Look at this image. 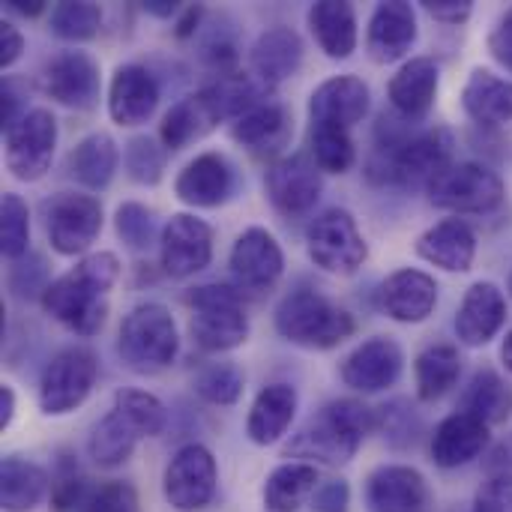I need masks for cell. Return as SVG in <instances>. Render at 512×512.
<instances>
[{"label":"cell","mask_w":512,"mask_h":512,"mask_svg":"<svg viewBox=\"0 0 512 512\" xmlns=\"http://www.w3.org/2000/svg\"><path fill=\"white\" fill-rule=\"evenodd\" d=\"M426 6V12L432 15V18H438V21H447V24H459V21H465L468 15H471V0H429V3H423Z\"/></svg>","instance_id":"obj_52"},{"label":"cell","mask_w":512,"mask_h":512,"mask_svg":"<svg viewBox=\"0 0 512 512\" xmlns=\"http://www.w3.org/2000/svg\"><path fill=\"white\" fill-rule=\"evenodd\" d=\"M120 276V261L111 252H96L78 261L69 273L45 285L42 306L63 327L78 336H93L102 330L108 315V291Z\"/></svg>","instance_id":"obj_1"},{"label":"cell","mask_w":512,"mask_h":512,"mask_svg":"<svg viewBox=\"0 0 512 512\" xmlns=\"http://www.w3.org/2000/svg\"><path fill=\"white\" fill-rule=\"evenodd\" d=\"M378 426L372 408L357 399H339L321 408L318 417L300 432L294 453L306 459H321L327 465H345L360 450L363 438Z\"/></svg>","instance_id":"obj_2"},{"label":"cell","mask_w":512,"mask_h":512,"mask_svg":"<svg viewBox=\"0 0 512 512\" xmlns=\"http://www.w3.org/2000/svg\"><path fill=\"white\" fill-rule=\"evenodd\" d=\"M489 444V426L465 411L447 417L432 438V459L438 468H462L474 462Z\"/></svg>","instance_id":"obj_26"},{"label":"cell","mask_w":512,"mask_h":512,"mask_svg":"<svg viewBox=\"0 0 512 512\" xmlns=\"http://www.w3.org/2000/svg\"><path fill=\"white\" fill-rule=\"evenodd\" d=\"M150 231H153V216L147 207L129 201L117 210V234L132 249H144L150 243Z\"/></svg>","instance_id":"obj_48"},{"label":"cell","mask_w":512,"mask_h":512,"mask_svg":"<svg viewBox=\"0 0 512 512\" xmlns=\"http://www.w3.org/2000/svg\"><path fill=\"white\" fill-rule=\"evenodd\" d=\"M96 384V360L84 348L60 351L39 378V405L45 414H69L90 396Z\"/></svg>","instance_id":"obj_9"},{"label":"cell","mask_w":512,"mask_h":512,"mask_svg":"<svg viewBox=\"0 0 512 512\" xmlns=\"http://www.w3.org/2000/svg\"><path fill=\"white\" fill-rule=\"evenodd\" d=\"M144 9L150 15H159V18H171L180 6L177 3H168V0H150V3H144Z\"/></svg>","instance_id":"obj_55"},{"label":"cell","mask_w":512,"mask_h":512,"mask_svg":"<svg viewBox=\"0 0 512 512\" xmlns=\"http://www.w3.org/2000/svg\"><path fill=\"white\" fill-rule=\"evenodd\" d=\"M234 189V171L225 156L201 153L177 177L174 192L192 207H219Z\"/></svg>","instance_id":"obj_23"},{"label":"cell","mask_w":512,"mask_h":512,"mask_svg":"<svg viewBox=\"0 0 512 512\" xmlns=\"http://www.w3.org/2000/svg\"><path fill=\"white\" fill-rule=\"evenodd\" d=\"M435 96H438V63L432 57L408 60L390 81V102L405 120L426 117Z\"/></svg>","instance_id":"obj_28"},{"label":"cell","mask_w":512,"mask_h":512,"mask_svg":"<svg viewBox=\"0 0 512 512\" xmlns=\"http://www.w3.org/2000/svg\"><path fill=\"white\" fill-rule=\"evenodd\" d=\"M276 330L291 345L309 351H327L342 345L354 333V318L321 297L318 291L300 288L288 294L276 309Z\"/></svg>","instance_id":"obj_3"},{"label":"cell","mask_w":512,"mask_h":512,"mask_svg":"<svg viewBox=\"0 0 512 512\" xmlns=\"http://www.w3.org/2000/svg\"><path fill=\"white\" fill-rule=\"evenodd\" d=\"M387 156V180L417 189V186H432L450 165H453V135L444 126L426 129L420 135L402 138L390 144Z\"/></svg>","instance_id":"obj_6"},{"label":"cell","mask_w":512,"mask_h":512,"mask_svg":"<svg viewBox=\"0 0 512 512\" xmlns=\"http://www.w3.org/2000/svg\"><path fill=\"white\" fill-rule=\"evenodd\" d=\"M267 195L282 213H306L321 195V168L306 153H291L267 171Z\"/></svg>","instance_id":"obj_17"},{"label":"cell","mask_w":512,"mask_h":512,"mask_svg":"<svg viewBox=\"0 0 512 512\" xmlns=\"http://www.w3.org/2000/svg\"><path fill=\"white\" fill-rule=\"evenodd\" d=\"M309 144H312V159L318 162L321 171L345 174L354 165V141L345 126L312 123Z\"/></svg>","instance_id":"obj_40"},{"label":"cell","mask_w":512,"mask_h":512,"mask_svg":"<svg viewBox=\"0 0 512 512\" xmlns=\"http://www.w3.org/2000/svg\"><path fill=\"white\" fill-rule=\"evenodd\" d=\"M384 312L402 324L426 321L438 306V285L423 270H399L381 288Z\"/></svg>","instance_id":"obj_24"},{"label":"cell","mask_w":512,"mask_h":512,"mask_svg":"<svg viewBox=\"0 0 512 512\" xmlns=\"http://www.w3.org/2000/svg\"><path fill=\"white\" fill-rule=\"evenodd\" d=\"M312 501H315L318 512H348L351 495H348V486L342 480H327L315 489Z\"/></svg>","instance_id":"obj_51"},{"label":"cell","mask_w":512,"mask_h":512,"mask_svg":"<svg viewBox=\"0 0 512 512\" xmlns=\"http://www.w3.org/2000/svg\"><path fill=\"white\" fill-rule=\"evenodd\" d=\"M222 120L219 108H216V99L210 96V90H198L192 96H186L183 102H177L165 120H162V129H159V138L168 150H183L189 147L192 141L204 138L207 132L216 129V123Z\"/></svg>","instance_id":"obj_27"},{"label":"cell","mask_w":512,"mask_h":512,"mask_svg":"<svg viewBox=\"0 0 512 512\" xmlns=\"http://www.w3.org/2000/svg\"><path fill=\"white\" fill-rule=\"evenodd\" d=\"M462 105L471 120L480 126H501L512 120V81L495 75L492 69H474L465 90Z\"/></svg>","instance_id":"obj_29"},{"label":"cell","mask_w":512,"mask_h":512,"mask_svg":"<svg viewBox=\"0 0 512 512\" xmlns=\"http://www.w3.org/2000/svg\"><path fill=\"white\" fill-rule=\"evenodd\" d=\"M24 51V36L12 21H0V66H12Z\"/></svg>","instance_id":"obj_53"},{"label":"cell","mask_w":512,"mask_h":512,"mask_svg":"<svg viewBox=\"0 0 512 512\" xmlns=\"http://www.w3.org/2000/svg\"><path fill=\"white\" fill-rule=\"evenodd\" d=\"M300 63H303V42L291 27H270L267 33L258 36L252 48V69L267 87L297 75Z\"/></svg>","instance_id":"obj_30"},{"label":"cell","mask_w":512,"mask_h":512,"mask_svg":"<svg viewBox=\"0 0 512 512\" xmlns=\"http://www.w3.org/2000/svg\"><path fill=\"white\" fill-rule=\"evenodd\" d=\"M195 390L213 405H234L243 393V375L234 366H207L195 378Z\"/></svg>","instance_id":"obj_45"},{"label":"cell","mask_w":512,"mask_h":512,"mask_svg":"<svg viewBox=\"0 0 512 512\" xmlns=\"http://www.w3.org/2000/svg\"><path fill=\"white\" fill-rule=\"evenodd\" d=\"M159 255H162V270L171 279L195 276L213 258V231H210V225L189 216V213L171 216L168 225L162 228Z\"/></svg>","instance_id":"obj_13"},{"label":"cell","mask_w":512,"mask_h":512,"mask_svg":"<svg viewBox=\"0 0 512 512\" xmlns=\"http://www.w3.org/2000/svg\"><path fill=\"white\" fill-rule=\"evenodd\" d=\"M120 357L135 372H159L174 363L180 339L174 318L159 303H141L135 306L123 324H120Z\"/></svg>","instance_id":"obj_4"},{"label":"cell","mask_w":512,"mask_h":512,"mask_svg":"<svg viewBox=\"0 0 512 512\" xmlns=\"http://www.w3.org/2000/svg\"><path fill=\"white\" fill-rule=\"evenodd\" d=\"M141 438L126 426V420L111 408V414H105L96 426H93V432H90V441H87V450H90V459L99 465V468H117V465H123L129 456H132V450H135V444H138Z\"/></svg>","instance_id":"obj_39"},{"label":"cell","mask_w":512,"mask_h":512,"mask_svg":"<svg viewBox=\"0 0 512 512\" xmlns=\"http://www.w3.org/2000/svg\"><path fill=\"white\" fill-rule=\"evenodd\" d=\"M402 363V351L393 339H369L342 363V381L360 393H378L399 381Z\"/></svg>","instance_id":"obj_19"},{"label":"cell","mask_w":512,"mask_h":512,"mask_svg":"<svg viewBox=\"0 0 512 512\" xmlns=\"http://www.w3.org/2000/svg\"><path fill=\"white\" fill-rule=\"evenodd\" d=\"M48 237L60 255H81L102 231V204L93 195L63 192L48 204Z\"/></svg>","instance_id":"obj_12"},{"label":"cell","mask_w":512,"mask_h":512,"mask_svg":"<svg viewBox=\"0 0 512 512\" xmlns=\"http://www.w3.org/2000/svg\"><path fill=\"white\" fill-rule=\"evenodd\" d=\"M120 153L111 135L105 132H93L84 141H78V147L69 153V171L78 183H84L87 189H105L117 171Z\"/></svg>","instance_id":"obj_33"},{"label":"cell","mask_w":512,"mask_h":512,"mask_svg":"<svg viewBox=\"0 0 512 512\" xmlns=\"http://www.w3.org/2000/svg\"><path fill=\"white\" fill-rule=\"evenodd\" d=\"M417 39V15L411 3L387 0L375 9L369 21V54L375 63H393L408 54V48Z\"/></svg>","instance_id":"obj_22"},{"label":"cell","mask_w":512,"mask_h":512,"mask_svg":"<svg viewBox=\"0 0 512 512\" xmlns=\"http://www.w3.org/2000/svg\"><path fill=\"white\" fill-rule=\"evenodd\" d=\"M156 102H159V87H156V78L144 66L126 63L114 72L111 90H108V111L114 123L138 126L156 111Z\"/></svg>","instance_id":"obj_20"},{"label":"cell","mask_w":512,"mask_h":512,"mask_svg":"<svg viewBox=\"0 0 512 512\" xmlns=\"http://www.w3.org/2000/svg\"><path fill=\"white\" fill-rule=\"evenodd\" d=\"M510 294H512V276H510Z\"/></svg>","instance_id":"obj_58"},{"label":"cell","mask_w":512,"mask_h":512,"mask_svg":"<svg viewBox=\"0 0 512 512\" xmlns=\"http://www.w3.org/2000/svg\"><path fill=\"white\" fill-rule=\"evenodd\" d=\"M57 147V120L45 108H33L18 117V123L6 132V168L18 180H39Z\"/></svg>","instance_id":"obj_10"},{"label":"cell","mask_w":512,"mask_h":512,"mask_svg":"<svg viewBox=\"0 0 512 512\" xmlns=\"http://www.w3.org/2000/svg\"><path fill=\"white\" fill-rule=\"evenodd\" d=\"M462 375V357L453 345H432L417 357V396L423 402L444 399Z\"/></svg>","instance_id":"obj_37"},{"label":"cell","mask_w":512,"mask_h":512,"mask_svg":"<svg viewBox=\"0 0 512 512\" xmlns=\"http://www.w3.org/2000/svg\"><path fill=\"white\" fill-rule=\"evenodd\" d=\"M474 512H512V477L489 480L474 498Z\"/></svg>","instance_id":"obj_49"},{"label":"cell","mask_w":512,"mask_h":512,"mask_svg":"<svg viewBox=\"0 0 512 512\" xmlns=\"http://www.w3.org/2000/svg\"><path fill=\"white\" fill-rule=\"evenodd\" d=\"M309 258L336 276H351L363 267L369 249L366 240L348 210H327L321 213L306 234Z\"/></svg>","instance_id":"obj_8"},{"label":"cell","mask_w":512,"mask_h":512,"mask_svg":"<svg viewBox=\"0 0 512 512\" xmlns=\"http://www.w3.org/2000/svg\"><path fill=\"white\" fill-rule=\"evenodd\" d=\"M48 489V477L39 465L18 456L3 459L0 465V504L3 512H30Z\"/></svg>","instance_id":"obj_34"},{"label":"cell","mask_w":512,"mask_h":512,"mask_svg":"<svg viewBox=\"0 0 512 512\" xmlns=\"http://www.w3.org/2000/svg\"><path fill=\"white\" fill-rule=\"evenodd\" d=\"M489 54L512 72V6L498 18V24L489 33Z\"/></svg>","instance_id":"obj_50"},{"label":"cell","mask_w":512,"mask_h":512,"mask_svg":"<svg viewBox=\"0 0 512 512\" xmlns=\"http://www.w3.org/2000/svg\"><path fill=\"white\" fill-rule=\"evenodd\" d=\"M417 255L447 273H468L477 255V237L462 219H444L420 234Z\"/></svg>","instance_id":"obj_25"},{"label":"cell","mask_w":512,"mask_h":512,"mask_svg":"<svg viewBox=\"0 0 512 512\" xmlns=\"http://www.w3.org/2000/svg\"><path fill=\"white\" fill-rule=\"evenodd\" d=\"M462 411L483 420L486 426H501L512 417V390L498 372L483 369L468 384L462 396Z\"/></svg>","instance_id":"obj_36"},{"label":"cell","mask_w":512,"mask_h":512,"mask_svg":"<svg viewBox=\"0 0 512 512\" xmlns=\"http://www.w3.org/2000/svg\"><path fill=\"white\" fill-rule=\"evenodd\" d=\"M501 360H504V366L512 372V330L510 336L504 339V348H501Z\"/></svg>","instance_id":"obj_57"},{"label":"cell","mask_w":512,"mask_h":512,"mask_svg":"<svg viewBox=\"0 0 512 512\" xmlns=\"http://www.w3.org/2000/svg\"><path fill=\"white\" fill-rule=\"evenodd\" d=\"M285 267L282 249L264 228H249L237 237L231 249V273L246 291H267L279 282Z\"/></svg>","instance_id":"obj_16"},{"label":"cell","mask_w":512,"mask_h":512,"mask_svg":"<svg viewBox=\"0 0 512 512\" xmlns=\"http://www.w3.org/2000/svg\"><path fill=\"white\" fill-rule=\"evenodd\" d=\"M288 111L276 102H261L258 108L237 117L231 135L249 150H276L288 135Z\"/></svg>","instance_id":"obj_38"},{"label":"cell","mask_w":512,"mask_h":512,"mask_svg":"<svg viewBox=\"0 0 512 512\" xmlns=\"http://www.w3.org/2000/svg\"><path fill=\"white\" fill-rule=\"evenodd\" d=\"M507 321V300L495 282H477L468 288L459 315H456V336L468 348L489 345Z\"/></svg>","instance_id":"obj_18"},{"label":"cell","mask_w":512,"mask_h":512,"mask_svg":"<svg viewBox=\"0 0 512 512\" xmlns=\"http://www.w3.org/2000/svg\"><path fill=\"white\" fill-rule=\"evenodd\" d=\"M216 495V459L207 447L189 444L177 450L171 465L165 468V498L174 510H204Z\"/></svg>","instance_id":"obj_11"},{"label":"cell","mask_w":512,"mask_h":512,"mask_svg":"<svg viewBox=\"0 0 512 512\" xmlns=\"http://www.w3.org/2000/svg\"><path fill=\"white\" fill-rule=\"evenodd\" d=\"M42 90L66 108L87 111L99 99V66L84 51H63L45 66Z\"/></svg>","instance_id":"obj_15"},{"label":"cell","mask_w":512,"mask_h":512,"mask_svg":"<svg viewBox=\"0 0 512 512\" xmlns=\"http://www.w3.org/2000/svg\"><path fill=\"white\" fill-rule=\"evenodd\" d=\"M27 237H30V216L27 204L6 192L0 201V249L6 258H21L27 252Z\"/></svg>","instance_id":"obj_43"},{"label":"cell","mask_w":512,"mask_h":512,"mask_svg":"<svg viewBox=\"0 0 512 512\" xmlns=\"http://www.w3.org/2000/svg\"><path fill=\"white\" fill-rule=\"evenodd\" d=\"M381 426L393 447H408L420 435V417L408 402H393V405L381 408Z\"/></svg>","instance_id":"obj_46"},{"label":"cell","mask_w":512,"mask_h":512,"mask_svg":"<svg viewBox=\"0 0 512 512\" xmlns=\"http://www.w3.org/2000/svg\"><path fill=\"white\" fill-rule=\"evenodd\" d=\"M309 27L321 51L333 60L351 57L357 48V12L345 0H321L309 9Z\"/></svg>","instance_id":"obj_31"},{"label":"cell","mask_w":512,"mask_h":512,"mask_svg":"<svg viewBox=\"0 0 512 512\" xmlns=\"http://www.w3.org/2000/svg\"><path fill=\"white\" fill-rule=\"evenodd\" d=\"M366 111H369V87L363 84V78L354 75H339L324 81L309 99L312 123H333L351 129L366 117Z\"/></svg>","instance_id":"obj_21"},{"label":"cell","mask_w":512,"mask_h":512,"mask_svg":"<svg viewBox=\"0 0 512 512\" xmlns=\"http://www.w3.org/2000/svg\"><path fill=\"white\" fill-rule=\"evenodd\" d=\"M186 303L192 306L189 333L198 348L219 354L246 342L249 321H246L237 291L225 285H201V288H192Z\"/></svg>","instance_id":"obj_5"},{"label":"cell","mask_w":512,"mask_h":512,"mask_svg":"<svg viewBox=\"0 0 512 512\" xmlns=\"http://www.w3.org/2000/svg\"><path fill=\"white\" fill-rule=\"evenodd\" d=\"M126 171L135 183L156 186L165 171V153L153 138H132L126 144Z\"/></svg>","instance_id":"obj_44"},{"label":"cell","mask_w":512,"mask_h":512,"mask_svg":"<svg viewBox=\"0 0 512 512\" xmlns=\"http://www.w3.org/2000/svg\"><path fill=\"white\" fill-rule=\"evenodd\" d=\"M429 201L453 213H492L504 201V180L480 162H453L429 186Z\"/></svg>","instance_id":"obj_7"},{"label":"cell","mask_w":512,"mask_h":512,"mask_svg":"<svg viewBox=\"0 0 512 512\" xmlns=\"http://www.w3.org/2000/svg\"><path fill=\"white\" fill-rule=\"evenodd\" d=\"M318 468L306 462L282 465L270 474L264 486V507L267 512H297L318 489Z\"/></svg>","instance_id":"obj_35"},{"label":"cell","mask_w":512,"mask_h":512,"mask_svg":"<svg viewBox=\"0 0 512 512\" xmlns=\"http://www.w3.org/2000/svg\"><path fill=\"white\" fill-rule=\"evenodd\" d=\"M294 411H297V393L294 387L288 384H273V387H264L249 411V423H246V432L249 438L258 444V447H267V444H276L291 420H294Z\"/></svg>","instance_id":"obj_32"},{"label":"cell","mask_w":512,"mask_h":512,"mask_svg":"<svg viewBox=\"0 0 512 512\" xmlns=\"http://www.w3.org/2000/svg\"><path fill=\"white\" fill-rule=\"evenodd\" d=\"M78 512H138V495L126 483L96 486Z\"/></svg>","instance_id":"obj_47"},{"label":"cell","mask_w":512,"mask_h":512,"mask_svg":"<svg viewBox=\"0 0 512 512\" xmlns=\"http://www.w3.org/2000/svg\"><path fill=\"white\" fill-rule=\"evenodd\" d=\"M12 414H15V393L12 387H0V429H6L12 423Z\"/></svg>","instance_id":"obj_54"},{"label":"cell","mask_w":512,"mask_h":512,"mask_svg":"<svg viewBox=\"0 0 512 512\" xmlns=\"http://www.w3.org/2000/svg\"><path fill=\"white\" fill-rule=\"evenodd\" d=\"M9 9H15V12H21V15H39L42 9H45V3L42 0H9Z\"/></svg>","instance_id":"obj_56"},{"label":"cell","mask_w":512,"mask_h":512,"mask_svg":"<svg viewBox=\"0 0 512 512\" xmlns=\"http://www.w3.org/2000/svg\"><path fill=\"white\" fill-rule=\"evenodd\" d=\"M114 411L138 438H153L165 429V405L141 390H120L114 396Z\"/></svg>","instance_id":"obj_41"},{"label":"cell","mask_w":512,"mask_h":512,"mask_svg":"<svg viewBox=\"0 0 512 512\" xmlns=\"http://www.w3.org/2000/svg\"><path fill=\"white\" fill-rule=\"evenodd\" d=\"M102 27V9L96 3H57L51 9V30L60 39L84 42L93 39Z\"/></svg>","instance_id":"obj_42"},{"label":"cell","mask_w":512,"mask_h":512,"mask_svg":"<svg viewBox=\"0 0 512 512\" xmlns=\"http://www.w3.org/2000/svg\"><path fill=\"white\" fill-rule=\"evenodd\" d=\"M369 512H432L435 498L426 477L405 465H384L366 483Z\"/></svg>","instance_id":"obj_14"}]
</instances>
